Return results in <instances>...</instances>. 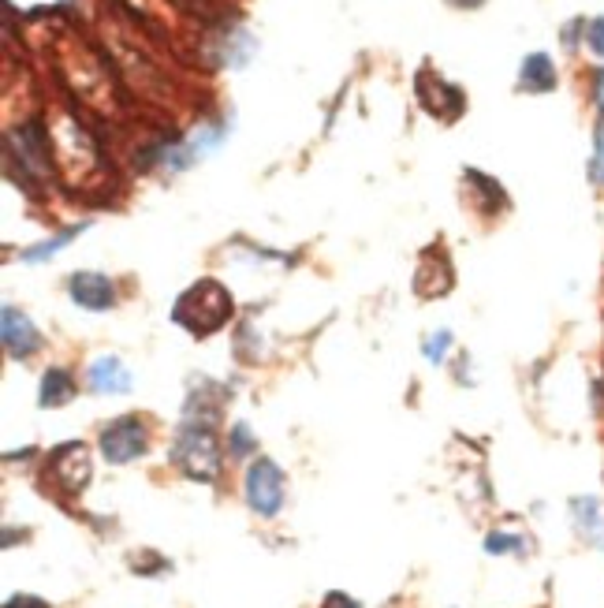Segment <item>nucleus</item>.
<instances>
[{"label":"nucleus","mask_w":604,"mask_h":608,"mask_svg":"<svg viewBox=\"0 0 604 608\" xmlns=\"http://www.w3.org/2000/svg\"><path fill=\"white\" fill-rule=\"evenodd\" d=\"M247 504L258 515H277L284 504V474L273 460H265V455H258L247 470Z\"/></svg>","instance_id":"obj_4"},{"label":"nucleus","mask_w":604,"mask_h":608,"mask_svg":"<svg viewBox=\"0 0 604 608\" xmlns=\"http://www.w3.org/2000/svg\"><path fill=\"white\" fill-rule=\"evenodd\" d=\"M228 318H231V295L217 280H198L194 288H187L184 295H179L175 307H172V321L191 328L194 337L217 332Z\"/></svg>","instance_id":"obj_1"},{"label":"nucleus","mask_w":604,"mask_h":608,"mask_svg":"<svg viewBox=\"0 0 604 608\" xmlns=\"http://www.w3.org/2000/svg\"><path fill=\"white\" fill-rule=\"evenodd\" d=\"M590 179H593V184H604V124H597V149H593Z\"/></svg>","instance_id":"obj_15"},{"label":"nucleus","mask_w":604,"mask_h":608,"mask_svg":"<svg viewBox=\"0 0 604 608\" xmlns=\"http://www.w3.org/2000/svg\"><path fill=\"white\" fill-rule=\"evenodd\" d=\"M486 549H489V553H519V549H523V541H519L515 534H489Z\"/></svg>","instance_id":"obj_14"},{"label":"nucleus","mask_w":604,"mask_h":608,"mask_svg":"<svg viewBox=\"0 0 604 608\" xmlns=\"http://www.w3.org/2000/svg\"><path fill=\"white\" fill-rule=\"evenodd\" d=\"M71 299L75 307L90 310V314H105L116 307V288L109 277H101V272H75L71 277Z\"/></svg>","instance_id":"obj_6"},{"label":"nucleus","mask_w":604,"mask_h":608,"mask_svg":"<svg viewBox=\"0 0 604 608\" xmlns=\"http://www.w3.org/2000/svg\"><path fill=\"white\" fill-rule=\"evenodd\" d=\"M228 448H231V455H250L254 451V437H250V430L243 422H235L231 425V441H228Z\"/></svg>","instance_id":"obj_13"},{"label":"nucleus","mask_w":604,"mask_h":608,"mask_svg":"<svg viewBox=\"0 0 604 608\" xmlns=\"http://www.w3.org/2000/svg\"><path fill=\"white\" fill-rule=\"evenodd\" d=\"M82 228H68V232H60V235H52V239H45V242H38V247H30V251H23V261H45L49 254H56L60 247H68V242L79 235Z\"/></svg>","instance_id":"obj_11"},{"label":"nucleus","mask_w":604,"mask_h":608,"mask_svg":"<svg viewBox=\"0 0 604 608\" xmlns=\"http://www.w3.org/2000/svg\"><path fill=\"white\" fill-rule=\"evenodd\" d=\"M146 448H149L146 425L135 414L116 418L101 430V451H105L109 463H131V460H138V455H146Z\"/></svg>","instance_id":"obj_3"},{"label":"nucleus","mask_w":604,"mask_h":608,"mask_svg":"<svg viewBox=\"0 0 604 608\" xmlns=\"http://www.w3.org/2000/svg\"><path fill=\"white\" fill-rule=\"evenodd\" d=\"M571 508H575V519L582 523V530H586V534H590L597 545H604V537H600V519H597V500H590V497L582 500V497H579V500L571 504Z\"/></svg>","instance_id":"obj_12"},{"label":"nucleus","mask_w":604,"mask_h":608,"mask_svg":"<svg viewBox=\"0 0 604 608\" xmlns=\"http://www.w3.org/2000/svg\"><path fill=\"white\" fill-rule=\"evenodd\" d=\"M5 608H49V604H45L42 597H30V594H15V597H12V601H8Z\"/></svg>","instance_id":"obj_18"},{"label":"nucleus","mask_w":604,"mask_h":608,"mask_svg":"<svg viewBox=\"0 0 604 608\" xmlns=\"http://www.w3.org/2000/svg\"><path fill=\"white\" fill-rule=\"evenodd\" d=\"M172 460L184 467L187 478L194 481H213L221 474V444L213 437L209 422H184V430L175 433Z\"/></svg>","instance_id":"obj_2"},{"label":"nucleus","mask_w":604,"mask_h":608,"mask_svg":"<svg viewBox=\"0 0 604 608\" xmlns=\"http://www.w3.org/2000/svg\"><path fill=\"white\" fill-rule=\"evenodd\" d=\"M448 344H451V332H448V328H440L437 337H429V344H426V358H429V362H444Z\"/></svg>","instance_id":"obj_16"},{"label":"nucleus","mask_w":604,"mask_h":608,"mask_svg":"<svg viewBox=\"0 0 604 608\" xmlns=\"http://www.w3.org/2000/svg\"><path fill=\"white\" fill-rule=\"evenodd\" d=\"M590 49H593L597 56H604V15L590 23Z\"/></svg>","instance_id":"obj_17"},{"label":"nucleus","mask_w":604,"mask_h":608,"mask_svg":"<svg viewBox=\"0 0 604 608\" xmlns=\"http://www.w3.org/2000/svg\"><path fill=\"white\" fill-rule=\"evenodd\" d=\"M49 478H52L68 497L82 493L86 481H90V451H86V444H79V441L60 444V448L49 455Z\"/></svg>","instance_id":"obj_5"},{"label":"nucleus","mask_w":604,"mask_h":608,"mask_svg":"<svg viewBox=\"0 0 604 608\" xmlns=\"http://www.w3.org/2000/svg\"><path fill=\"white\" fill-rule=\"evenodd\" d=\"M5 347L15 358H30L42 347V332L34 328V321H30L23 310H15V307H5Z\"/></svg>","instance_id":"obj_7"},{"label":"nucleus","mask_w":604,"mask_h":608,"mask_svg":"<svg viewBox=\"0 0 604 608\" xmlns=\"http://www.w3.org/2000/svg\"><path fill=\"white\" fill-rule=\"evenodd\" d=\"M325 608H358V604H354L347 594H328V597H325Z\"/></svg>","instance_id":"obj_19"},{"label":"nucleus","mask_w":604,"mask_h":608,"mask_svg":"<svg viewBox=\"0 0 604 608\" xmlns=\"http://www.w3.org/2000/svg\"><path fill=\"white\" fill-rule=\"evenodd\" d=\"M75 392V377L68 370H45L42 377V407H64Z\"/></svg>","instance_id":"obj_10"},{"label":"nucleus","mask_w":604,"mask_h":608,"mask_svg":"<svg viewBox=\"0 0 604 608\" xmlns=\"http://www.w3.org/2000/svg\"><path fill=\"white\" fill-rule=\"evenodd\" d=\"M523 90H533V94H545V90L556 86V68L545 52H533L523 60V79H519Z\"/></svg>","instance_id":"obj_9"},{"label":"nucleus","mask_w":604,"mask_h":608,"mask_svg":"<svg viewBox=\"0 0 604 608\" xmlns=\"http://www.w3.org/2000/svg\"><path fill=\"white\" fill-rule=\"evenodd\" d=\"M90 388L101 392V396H119V392H131V370L119 362L116 355H101L90 362Z\"/></svg>","instance_id":"obj_8"}]
</instances>
